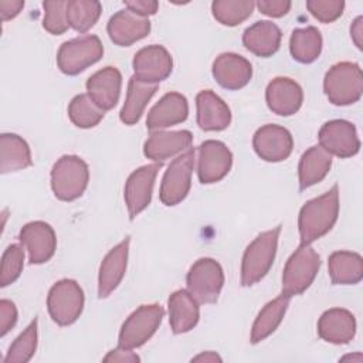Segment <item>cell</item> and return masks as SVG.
I'll return each mask as SVG.
<instances>
[{
	"instance_id": "obj_1",
	"label": "cell",
	"mask_w": 363,
	"mask_h": 363,
	"mask_svg": "<svg viewBox=\"0 0 363 363\" xmlns=\"http://www.w3.org/2000/svg\"><path fill=\"white\" fill-rule=\"evenodd\" d=\"M339 214V187L306 201L298 217V228L302 244H311L332 230Z\"/></svg>"
},
{
	"instance_id": "obj_2",
	"label": "cell",
	"mask_w": 363,
	"mask_h": 363,
	"mask_svg": "<svg viewBox=\"0 0 363 363\" xmlns=\"http://www.w3.org/2000/svg\"><path fill=\"white\" fill-rule=\"evenodd\" d=\"M281 225L264 231L245 248L241 262V285L251 286L261 281L275 259Z\"/></svg>"
},
{
	"instance_id": "obj_3",
	"label": "cell",
	"mask_w": 363,
	"mask_h": 363,
	"mask_svg": "<svg viewBox=\"0 0 363 363\" xmlns=\"http://www.w3.org/2000/svg\"><path fill=\"white\" fill-rule=\"evenodd\" d=\"M323 91L333 105L345 106L360 99L363 74L356 62H337L329 68L323 79Z\"/></svg>"
},
{
	"instance_id": "obj_4",
	"label": "cell",
	"mask_w": 363,
	"mask_h": 363,
	"mask_svg": "<svg viewBox=\"0 0 363 363\" xmlns=\"http://www.w3.org/2000/svg\"><path fill=\"white\" fill-rule=\"evenodd\" d=\"M88 180V164L75 155L61 156L51 169V189L55 197L62 201H72L81 197Z\"/></svg>"
},
{
	"instance_id": "obj_5",
	"label": "cell",
	"mask_w": 363,
	"mask_h": 363,
	"mask_svg": "<svg viewBox=\"0 0 363 363\" xmlns=\"http://www.w3.org/2000/svg\"><path fill=\"white\" fill-rule=\"evenodd\" d=\"M320 267L319 254L311 244H302L288 258L282 274V294L292 298L305 292Z\"/></svg>"
},
{
	"instance_id": "obj_6",
	"label": "cell",
	"mask_w": 363,
	"mask_h": 363,
	"mask_svg": "<svg viewBox=\"0 0 363 363\" xmlns=\"http://www.w3.org/2000/svg\"><path fill=\"white\" fill-rule=\"evenodd\" d=\"M104 55L101 40L94 34L79 35L65 41L57 54V65L67 75H77Z\"/></svg>"
},
{
	"instance_id": "obj_7",
	"label": "cell",
	"mask_w": 363,
	"mask_h": 363,
	"mask_svg": "<svg viewBox=\"0 0 363 363\" xmlns=\"http://www.w3.org/2000/svg\"><path fill=\"white\" fill-rule=\"evenodd\" d=\"M47 308L52 320L60 326L74 323L84 309V291L74 279L55 282L47 296Z\"/></svg>"
},
{
	"instance_id": "obj_8",
	"label": "cell",
	"mask_w": 363,
	"mask_h": 363,
	"mask_svg": "<svg viewBox=\"0 0 363 363\" xmlns=\"http://www.w3.org/2000/svg\"><path fill=\"white\" fill-rule=\"evenodd\" d=\"M163 316L164 311L157 303L139 306L123 322L119 332L118 346L130 350L142 346L157 330Z\"/></svg>"
},
{
	"instance_id": "obj_9",
	"label": "cell",
	"mask_w": 363,
	"mask_h": 363,
	"mask_svg": "<svg viewBox=\"0 0 363 363\" xmlns=\"http://www.w3.org/2000/svg\"><path fill=\"white\" fill-rule=\"evenodd\" d=\"M186 284L199 303H214L224 285L223 268L213 258H200L189 269Z\"/></svg>"
},
{
	"instance_id": "obj_10",
	"label": "cell",
	"mask_w": 363,
	"mask_h": 363,
	"mask_svg": "<svg viewBox=\"0 0 363 363\" xmlns=\"http://www.w3.org/2000/svg\"><path fill=\"white\" fill-rule=\"evenodd\" d=\"M194 149L190 147L179 155L167 167L160 184V201L164 206H176L186 199L191 186L194 166Z\"/></svg>"
},
{
	"instance_id": "obj_11",
	"label": "cell",
	"mask_w": 363,
	"mask_h": 363,
	"mask_svg": "<svg viewBox=\"0 0 363 363\" xmlns=\"http://www.w3.org/2000/svg\"><path fill=\"white\" fill-rule=\"evenodd\" d=\"M319 146L330 156L352 157L360 149V140L356 128L345 119H333L326 122L319 130Z\"/></svg>"
},
{
	"instance_id": "obj_12",
	"label": "cell",
	"mask_w": 363,
	"mask_h": 363,
	"mask_svg": "<svg viewBox=\"0 0 363 363\" xmlns=\"http://www.w3.org/2000/svg\"><path fill=\"white\" fill-rule=\"evenodd\" d=\"M160 166L162 164L159 163L145 164L132 172L128 177L123 197L130 220H133L150 204L155 179L157 176Z\"/></svg>"
},
{
	"instance_id": "obj_13",
	"label": "cell",
	"mask_w": 363,
	"mask_h": 363,
	"mask_svg": "<svg viewBox=\"0 0 363 363\" xmlns=\"http://www.w3.org/2000/svg\"><path fill=\"white\" fill-rule=\"evenodd\" d=\"M233 164L230 149L220 140H206L199 147L197 174L203 184L220 182Z\"/></svg>"
},
{
	"instance_id": "obj_14",
	"label": "cell",
	"mask_w": 363,
	"mask_h": 363,
	"mask_svg": "<svg viewBox=\"0 0 363 363\" xmlns=\"http://www.w3.org/2000/svg\"><path fill=\"white\" fill-rule=\"evenodd\" d=\"M135 77L147 84H159L173 69L170 52L162 45H147L139 50L132 61Z\"/></svg>"
},
{
	"instance_id": "obj_15",
	"label": "cell",
	"mask_w": 363,
	"mask_h": 363,
	"mask_svg": "<svg viewBox=\"0 0 363 363\" xmlns=\"http://www.w3.org/2000/svg\"><path fill=\"white\" fill-rule=\"evenodd\" d=\"M252 146L262 160L281 162L289 157L294 147V139L286 128L268 123L255 132Z\"/></svg>"
},
{
	"instance_id": "obj_16",
	"label": "cell",
	"mask_w": 363,
	"mask_h": 363,
	"mask_svg": "<svg viewBox=\"0 0 363 363\" xmlns=\"http://www.w3.org/2000/svg\"><path fill=\"white\" fill-rule=\"evenodd\" d=\"M18 240L28 251L31 264H44L50 261L57 248L55 233L45 221L27 223L20 230Z\"/></svg>"
},
{
	"instance_id": "obj_17",
	"label": "cell",
	"mask_w": 363,
	"mask_h": 363,
	"mask_svg": "<svg viewBox=\"0 0 363 363\" xmlns=\"http://www.w3.org/2000/svg\"><path fill=\"white\" fill-rule=\"evenodd\" d=\"M193 142V135L189 130H155L150 133L143 145V153L147 159L163 164L167 159L177 157L187 149Z\"/></svg>"
},
{
	"instance_id": "obj_18",
	"label": "cell",
	"mask_w": 363,
	"mask_h": 363,
	"mask_svg": "<svg viewBox=\"0 0 363 363\" xmlns=\"http://www.w3.org/2000/svg\"><path fill=\"white\" fill-rule=\"evenodd\" d=\"M106 31L112 43L121 47H129L150 33V21L147 17L123 9L109 18Z\"/></svg>"
},
{
	"instance_id": "obj_19",
	"label": "cell",
	"mask_w": 363,
	"mask_h": 363,
	"mask_svg": "<svg viewBox=\"0 0 363 363\" xmlns=\"http://www.w3.org/2000/svg\"><path fill=\"white\" fill-rule=\"evenodd\" d=\"M213 77L220 86L234 91L250 82L252 77V67L242 55L223 52L213 62Z\"/></svg>"
},
{
	"instance_id": "obj_20",
	"label": "cell",
	"mask_w": 363,
	"mask_h": 363,
	"mask_svg": "<svg viewBox=\"0 0 363 363\" xmlns=\"http://www.w3.org/2000/svg\"><path fill=\"white\" fill-rule=\"evenodd\" d=\"M268 108L281 116H289L298 112L303 101V92L298 82L286 77L274 78L265 91Z\"/></svg>"
},
{
	"instance_id": "obj_21",
	"label": "cell",
	"mask_w": 363,
	"mask_h": 363,
	"mask_svg": "<svg viewBox=\"0 0 363 363\" xmlns=\"http://www.w3.org/2000/svg\"><path fill=\"white\" fill-rule=\"evenodd\" d=\"M129 244H130V238L126 237L105 255L99 267V275H98L99 298L109 296L121 284L128 265Z\"/></svg>"
},
{
	"instance_id": "obj_22",
	"label": "cell",
	"mask_w": 363,
	"mask_h": 363,
	"mask_svg": "<svg viewBox=\"0 0 363 363\" xmlns=\"http://www.w3.org/2000/svg\"><path fill=\"white\" fill-rule=\"evenodd\" d=\"M189 104L184 95L179 92H169L149 111L146 118V128L150 132L160 130L187 119Z\"/></svg>"
},
{
	"instance_id": "obj_23",
	"label": "cell",
	"mask_w": 363,
	"mask_h": 363,
	"mask_svg": "<svg viewBox=\"0 0 363 363\" xmlns=\"http://www.w3.org/2000/svg\"><path fill=\"white\" fill-rule=\"evenodd\" d=\"M354 333L356 319L347 309H328L318 320V335L325 342L333 345H345L354 337Z\"/></svg>"
},
{
	"instance_id": "obj_24",
	"label": "cell",
	"mask_w": 363,
	"mask_h": 363,
	"mask_svg": "<svg viewBox=\"0 0 363 363\" xmlns=\"http://www.w3.org/2000/svg\"><path fill=\"white\" fill-rule=\"evenodd\" d=\"M122 75L115 67H105L86 81V94L104 111L112 109L119 99Z\"/></svg>"
},
{
	"instance_id": "obj_25",
	"label": "cell",
	"mask_w": 363,
	"mask_h": 363,
	"mask_svg": "<svg viewBox=\"0 0 363 363\" xmlns=\"http://www.w3.org/2000/svg\"><path fill=\"white\" fill-rule=\"evenodd\" d=\"M197 125L203 130H223L231 122V111L213 91L204 89L196 96Z\"/></svg>"
},
{
	"instance_id": "obj_26",
	"label": "cell",
	"mask_w": 363,
	"mask_h": 363,
	"mask_svg": "<svg viewBox=\"0 0 363 363\" xmlns=\"http://www.w3.org/2000/svg\"><path fill=\"white\" fill-rule=\"evenodd\" d=\"M282 33L279 27L268 20L257 21L242 34L244 47L258 57H271L279 48Z\"/></svg>"
},
{
	"instance_id": "obj_27",
	"label": "cell",
	"mask_w": 363,
	"mask_h": 363,
	"mask_svg": "<svg viewBox=\"0 0 363 363\" xmlns=\"http://www.w3.org/2000/svg\"><path fill=\"white\" fill-rule=\"evenodd\" d=\"M169 322L173 333H184L193 329L200 318L199 302L186 289L174 291L167 301Z\"/></svg>"
},
{
	"instance_id": "obj_28",
	"label": "cell",
	"mask_w": 363,
	"mask_h": 363,
	"mask_svg": "<svg viewBox=\"0 0 363 363\" xmlns=\"http://www.w3.org/2000/svg\"><path fill=\"white\" fill-rule=\"evenodd\" d=\"M33 164L28 143L16 133L0 136V170L3 174L23 170Z\"/></svg>"
},
{
	"instance_id": "obj_29",
	"label": "cell",
	"mask_w": 363,
	"mask_h": 363,
	"mask_svg": "<svg viewBox=\"0 0 363 363\" xmlns=\"http://www.w3.org/2000/svg\"><path fill=\"white\" fill-rule=\"evenodd\" d=\"M332 166V156L320 146H312L303 152L299 166V189L306 190L308 187L319 183L329 173Z\"/></svg>"
},
{
	"instance_id": "obj_30",
	"label": "cell",
	"mask_w": 363,
	"mask_h": 363,
	"mask_svg": "<svg viewBox=\"0 0 363 363\" xmlns=\"http://www.w3.org/2000/svg\"><path fill=\"white\" fill-rule=\"evenodd\" d=\"M328 269L335 285H354L363 278V259L357 252L335 251L328 259Z\"/></svg>"
},
{
	"instance_id": "obj_31",
	"label": "cell",
	"mask_w": 363,
	"mask_h": 363,
	"mask_svg": "<svg viewBox=\"0 0 363 363\" xmlns=\"http://www.w3.org/2000/svg\"><path fill=\"white\" fill-rule=\"evenodd\" d=\"M156 91H157V84L143 82L133 75L129 79L126 99L119 113L121 121L125 125H135L140 119L147 102L150 101V98L155 95Z\"/></svg>"
},
{
	"instance_id": "obj_32",
	"label": "cell",
	"mask_w": 363,
	"mask_h": 363,
	"mask_svg": "<svg viewBox=\"0 0 363 363\" xmlns=\"http://www.w3.org/2000/svg\"><path fill=\"white\" fill-rule=\"evenodd\" d=\"M289 296L281 294L278 298L269 301L258 313L254 320L251 330V343H259L265 337H268L275 329L279 326L281 320L289 305Z\"/></svg>"
},
{
	"instance_id": "obj_33",
	"label": "cell",
	"mask_w": 363,
	"mask_h": 363,
	"mask_svg": "<svg viewBox=\"0 0 363 363\" xmlns=\"http://www.w3.org/2000/svg\"><path fill=\"white\" fill-rule=\"evenodd\" d=\"M289 51L294 60H296L298 62H313L319 58L322 51L320 31L313 26L294 30L289 40Z\"/></svg>"
},
{
	"instance_id": "obj_34",
	"label": "cell",
	"mask_w": 363,
	"mask_h": 363,
	"mask_svg": "<svg viewBox=\"0 0 363 363\" xmlns=\"http://www.w3.org/2000/svg\"><path fill=\"white\" fill-rule=\"evenodd\" d=\"M102 11L96 0H69L67 3L68 24L78 33H85L95 26Z\"/></svg>"
},
{
	"instance_id": "obj_35",
	"label": "cell",
	"mask_w": 363,
	"mask_h": 363,
	"mask_svg": "<svg viewBox=\"0 0 363 363\" xmlns=\"http://www.w3.org/2000/svg\"><path fill=\"white\" fill-rule=\"evenodd\" d=\"M105 115V111L99 108L88 94H79L72 98L68 106V116L71 122L82 129L96 126Z\"/></svg>"
},
{
	"instance_id": "obj_36",
	"label": "cell",
	"mask_w": 363,
	"mask_h": 363,
	"mask_svg": "<svg viewBox=\"0 0 363 363\" xmlns=\"http://www.w3.org/2000/svg\"><path fill=\"white\" fill-rule=\"evenodd\" d=\"M252 0H216L211 4L214 18L223 26H237L247 20L254 11Z\"/></svg>"
},
{
	"instance_id": "obj_37",
	"label": "cell",
	"mask_w": 363,
	"mask_h": 363,
	"mask_svg": "<svg viewBox=\"0 0 363 363\" xmlns=\"http://www.w3.org/2000/svg\"><path fill=\"white\" fill-rule=\"evenodd\" d=\"M37 325L38 320L34 318L26 330L16 337L4 357L6 363H26L33 357L37 349Z\"/></svg>"
},
{
	"instance_id": "obj_38",
	"label": "cell",
	"mask_w": 363,
	"mask_h": 363,
	"mask_svg": "<svg viewBox=\"0 0 363 363\" xmlns=\"http://www.w3.org/2000/svg\"><path fill=\"white\" fill-rule=\"evenodd\" d=\"M67 3L65 0H47L43 3L44 20L43 27L54 35L64 34L69 24L67 17Z\"/></svg>"
},
{
	"instance_id": "obj_39",
	"label": "cell",
	"mask_w": 363,
	"mask_h": 363,
	"mask_svg": "<svg viewBox=\"0 0 363 363\" xmlns=\"http://www.w3.org/2000/svg\"><path fill=\"white\" fill-rule=\"evenodd\" d=\"M24 264V251L18 244L9 245L1 257L0 285L4 288L13 284L21 274Z\"/></svg>"
},
{
	"instance_id": "obj_40",
	"label": "cell",
	"mask_w": 363,
	"mask_h": 363,
	"mask_svg": "<svg viewBox=\"0 0 363 363\" xmlns=\"http://www.w3.org/2000/svg\"><path fill=\"white\" fill-rule=\"evenodd\" d=\"M306 9L320 23H332L337 20L345 9L343 0H308Z\"/></svg>"
},
{
	"instance_id": "obj_41",
	"label": "cell",
	"mask_w": 363,
	"mask_h": 363,
	"mask_svg": "<svg viewBox=\"0 0 363 363\" xmlns=\"http://www.w3.org/2000/svg\"><path fill=\"white\" fill-rule=\"evenodd\" d=\"M17 322L16 305L9 299L0 301V336H6L7 332Z\"/></svg>"
},
{
	"instance_id": "obj_42",
	"label": "cell",
	"mask_w": 363,
	"mask_h": 363,
	"mask_svg": "<svg viewBox=\"0 0 363 363\" xmlns=\"http://www.w3.org/2000/svg\"><path fill=\"white\" fill-rule=\"evenodd\" d=\"M255 6L265 16L282 17L289 11L291 1H288V0H259Z\"/></svg>"
},
{
	"instance_id": "obj_43",
	"label": "cell",
	"mask_w": 363,
	"mask_h": 363,
	"mask_svg": "<svg viewBox=\"0 0 363 363\" xmlns=\"http://www.w3.org/2000/svg\"><path fill=\"white\" fill-rule=\"evenodd\" d=\"M123 3L126 6V9H129L130 11H133L142 17L152 16L159 9V3L155 0H126Z\"/></svg>"
},
{
	"instance_id": "obj_44",
	"label": "cell",
	"mask_w": 363,
	"mask_h": 363,
	"mask_svg": "<svg viewBox=\"0 0 363 363\" xmlns=\"http://www.w3.org/2000/svg\"><path fill=\"white\" fill-rule=\"evenodd\" d=\"M24 7V1L21 0H1L0 1V11H1V20L7 21L14 18Z\"/></svg>"
},
{
	"instance_id": "obj_45",
	"label": "cell",
	"mask_w": 363,
	"mask_h": 363,
	"mask_svg": "<svg viewBox=\"0 0 363 363\" xmlns=\"http://www.w3.org/2000/svg\"><path fill=\"white\" fill-rule=\"evenodd\" d=\"M104 362H139V356L133 353L130 349L119 347L111 350L105 357Z\"/></svg>"
},
{
	"instance_id": "obj_46",
	"label": "cell",
	"mask_w": 363,
	"mask_h": 363,
	"mask_svg": "<svg viewBox=\"0 0 363 363\" xmlns=\"http://www.w3.org/2000/svg\"><path fill=\"white\" fill-rule=\"evenodd\" d=\"M362 23H363V17L359 16V17L353 21V24H352V27H350L352 38H353V41H354V44L357 45L359 50H362V33H363Z\"/></svg>"
},
{
	"instance_id": "obj_47",
	"label": "cell",
	"mask_w": 363,
	"mask_h": 363,
	"mask_svg": "<svg viewBox=\"0 0 363 363\" xmlns=\"http://www.w3.org/2000/svg\"><path fill=\"white\" fill-rule=\"evenodd\" d=\"M221 362V357L217 354V353H214V352H206V353H201V354H199V356H196V357H193V362Z\"/></svg>"
}]
</instances>
